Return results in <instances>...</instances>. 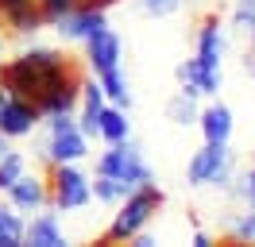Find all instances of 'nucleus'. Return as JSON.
<instances>
[{
	"mask_svg": "<svg viewBox=\"0 0 255 247\" xmlns=\"http://www.w3.org/2000/svg\"><path fill=\"white\" fill-rule=\"evenodd\" d=\"M162 201L166 197H162L159 185H151V182L135 185V189L124 197L120 213H116V220H112V228L101 236V244H128L135 232H143L147 224H151V216L162 209Z\"/></svg>",
	"mask_w": 255,
	"mask_h": 247,
	"instance_id": "nucleus-1",
	"label": "nucleus"
},
{
	"mask_svg": "<svg viewBox=\"0 0 255 247\" xmlns=\"http://www.w3.org/2000/svg\"><path fill=\"white\" fill-rule=\"evenodd\" d=\"M43 182H47V201L54 209H81V205H89V197H93L85 174L74 170L70 162L47 158V162H43Z\"/></svg>",
	"mask_w": 255,
	"mask_h": 247,
	"instance_id": "nucleus-2",
	"label": "nucleus"
},
{
	"mask_svg": "<svg viewBox=\"0 0 255 247\" xmlns=\"http://www.w3.org/2000/svg\"><path fill=\"white\" fill-rule=\"evenodd\" d=\"M97 174H112V178H124L128 185H143L151 182V170H147L143 154L139 147H131V143H112L109 151L101 154V162H97Z\"/></svg>",
	"mask_w": 255,
	"mask_h": 247,
	"instance_id": "nucleus-3",
	"label": "nucleus"
},
{
	"mask_svg": "<svg viewBox=\"0 0 255 247\" xmlns=\"http://www.w3.org/2000/svg\"><path fill=\"white\" fill-rule=\"evenodd\" d=\"M47 158L54 162H74L85 154V135H81V127L74 124L70 112H58V116H50V139H47Z\"/></svg>",
	"mask_w": 255,
	"mask_h": 247,
	"instance_id": "nucleus-4",
	"label": "nucleus"
},
{
	"mask_svg": "<svg viewBox=\"0 0 255 247\" xmlns=\"http://www.w3.org/2000/svg\"><path fill=\"white\" fill-rule=\"evenodd\" d=\"M43 120V112L31 101H19V97H0V131L8 139L31 135V127Z\"/></svg>",
	"mask_w": 255,
	"mask_h": 247,
	"instance_id": "nucleus-5",
	"label": "nucleus"
},
{
	"mask_svg": "<svg viewBox=\"0 0 255 247\" xmlns=\"http://www.w3.org/2000/svg\"><path fill=\"white\" fill-rule=\"evenodd\" d=\"M85 66L105 74V70H116L120 66V35L109 27H101L97 35L85 39Z\"/></svg>",
	"mask_w": 255,
	"mask_h": 247,
	"instance_id": "nucleus-6",
	"label": "nucleus"
},
{
	"mask_svg": "<svg viewBox=\"0 0 255 247\" xmlns=\"http://www.w3.org/2000/svg\"><path fill=\"white\" fill-rule=\"evenodd\" d=\"M178 85L182 93H190V97H209V93L221 89V66H205V62H182L178 66Z\"/></svg>",
	"mask_w": 255,
	"mask_h": 247,
	"instance_id": "nucleus-7",
	"label": "nucleus"
},
{
	"mask_svg": "<svg viewBox=\"0 0 255 247\" xmlns=\"http://www.w3.org/2000/svg\"><path fill=\"white\" fill-rule=\"evenodd\" d=\"M54 27L62 31V39H78V43H85L89 35H97V31L109 27V23H105V12H93V8H74V12H66L62 19H54Z\"/></svg>",
	"mask_w": 255,
	"mask_h": 247,
	"instance_id": "nucleus-8",
	"label": "nucleus"
},
{
	"mask_svg": "<svg viewBox=\"0 0 255 247\" xmlns=\"http://www.w3.org/2000/svg\"><path fill=\"white\" fill-rule=\"evenodd\" d=\"M4 193H8V201H12L16 209H23V213H35V209L47 205V182H43V174H35V178L31 174H19Z\"/></svg>",
	"mask_w": 255,
	"mask_h": 247,
	"instance_id": "nucleus-9",
	"label": "nucleus"
},
{
	"mask_svg": "<svg viewBox=\"0 0 255 247\" xmlns=\"http://www.w3.org/2000/svg\"><path fill=\"white\" fill-rule=\"evenodd\" d=\"M221 50H224L221 12H205V15H201V23H197V62H205V66H221Z\"/></svg>",
	"mask_w": 255,
	"mask_h": 247,
	"instance_id": "nucleus-10",
	"label": "nucleus"
},
{
	"mask_svg": "<svg viewBox=\"0 0 255 247\" xmlns=\"http://www.w3.org/2000/svg\"><path fill=\"white\" fill-rule=\"evenodd\" d=\"M224 154H228V143H205V147L190 158V170H186L190 185H209L213 182V174L221 170Z\"/></svg>",
	"mask_w": 255,
	"mask_h": 247,
	"instance_id": "nucleus-11",
	"label": "nucleus"
},
{
	"mask_svg": "<svg viewBox=\"0 0 255 247\" xmlns=\"http://www.w3.org/2000/svg\"><path fill=\"white\" fill-rule=\"evenodd\" d=\"M197 120H201V135H205V143H228V139H232V112H228L224 105L205 108Z\"/></svg>",
	"mask_w": 255,
	"mask_h": 247,
	"instance_id": "nucleus-12",
	"label": "nucleus"
},
{
	"mask_svg": "<svg viewBox=\"0 0 255 247\" xmlns=\"http://www.w3.org/2000/svg\"><path fill=\"white\" fill-rule=\"evenodd\" d=\"M23 244H31V247H66V240H62V232H58V220L50 213H43L23 228Z\"/></svg>",
	"mask_w": 255,
	"mask_h": 247,
	"instance_id": "nucleus-13",
	"label": "nucleus"
},
{
	"mask_svg": "<svg viewBox=\"0 0 255 247\" xmlns=\"http://www.w3.org/2000/svg\"><path fill=\"white\" fill-rule=\"evenodd\" d=\"M97 135L109 139V143L128 139V116L120 108H101V116H97Z\"/></svg>",
	"mask_w": 255,
	"mask_h": 247,
	"instance_id": "nucleus-14",
	"label": "nucleus"
},
{
	"mask_svg": "<svg viewBox=\"0 0 255 247\" xmlns=\"http://www.w3.org/2000/svg\"><path fill=\"white\" fill-rule=\"evenodd\" d=\"M89 189L97 193V201H109V205H112V201H124L135 185H128L124 178H112V174H97V182L89 185Z\"/></svg>",
	"mask_w": 255,
	"mask_h": 247,
	"instance_id": "nucleus-15",
	"label": "nucleus"
},
{
	"mask_svg": "<svg viewBox=\"0 0 255 247\" xmlns=\"http://www.w3.org/2000/svg\"><path fill=\"white\" fill-rule=\"evenodd\" d=\"M97 77H101L97 85H101V93H105L109 101H116V105H128V81L120 77V66H116V70H105V74H97Z\"/></svg>",
	"mask_w": 255,
	"mask_h": 247,
	"instance_id": "nucleus-16",
	"label": "nucleus"
},
{
	"mask_svg": "<svg viewBox=\"0 0 255 247\" xmlns=\"http://www.w3.org/2000/svg\"><path fill=\"white\" fill-rule=\"evenodd\" d=\"M23 244V224L16 213L0 209V247H19Z\"/></svg>",
	"mask_w": 255,
	"mask_h": 247,
	"instance_id": "nucleus-17",
	"label": "nucleus"
},
{
	"mask_svg": "<svg viewBox=\"0 0 255 247\" xmlns=\"http://www.w3.org/2000/svg\"><path fill=\"white\" fill-rule=\"evenodd\" d=\"M166 116H170L174 124H193V120H197V108H193V97H190V93H178L174 101L166 105Z\"/></svg>",
	"mask_w": 255,
	"mask_h": 247,
	"instance_id": "nucleus-18",
	"label": "nucleus"
},
{
	"mask_svg": "<svg viewBox=\"0 0 255 247\" xmlns=\"http://www.w3.org/2000/svg\"><path fill=\"white\" fill-rule=\"evenodd\" d=\"M221 244H255V213H240L236 228L221 236Z\"/></svg>",
	"mask_w": 255,
	"mask_h": 247,
	"instance_id": "nucleus-19",
	"label": "nucleus"
},
{
	"mask_svg": "<svg viewBox=\"0 0 255 247\" xmlns=\"http://www.w3.org/2000/svg\"><path fill=\"white\" fill-rule=\"evenodd\" d=\"M19 174H23V154L8 151L4 158H0V189H8V185L19 178Z\"/></svg>",
	"mask_w": 255,
	"mask_h": 247,
	"instance_id": "nucleus-20",
	"label": "nucleus"
},
{
	"mask_svg": "<svg viewBox=\"0 0 255 247\" xmlns=\"http://www.w3.org/2000/svg\"><path fill=\"white\" fill-rule=\"evenodd\" d=\"M135 8L159 19V15H174L178 8H182V0H135Z\"/></svg>",
	"mask_w": 255,
	"mask_h": 247,
	"instance_id": "nucleus-21",
	"label": "nucleus"
},
{
	"mask_svg": "<svg viewBox=\"0 0 255 247\" xmlns=\"http://www.w3.org/2000/svg\"><path fill=\"white\" fill-rule=\"evenodd\" d=\"M236 197L248 205V209H255V162L248 174H240V182H236Z\"/></svg>",
	"mask_w": 255,
	"mask_h": 247,
	"instance_id": "nucleus-22",
	"label": "nucleus"
},
{
	"mask_svg": "<svg viewBox=\"0 0 255 247\" xmlns=\"http://www.w3.org/2000/svg\"><path fill=\"white\" fill-rule=\"evenodd\" d=\"M193 244H197V247H209L213 240H209V232H197V236H193Z\"/></svg>",
	"mask_w": 255,
	"mask_h": 247,
	"instance_id": "nucleus-23",
	"label": "nucleus"
},
{
	"mask_svg": "<svg viewBox=\"0 0 255 247\" xmlns=\"http://www.w3.org/2000/svg\"><path fill=\"white\" fill-rule=\"evenodd\" d=\"M12 151V147H8V135H4V131H0V158H4V154Z\"/></svg>",
	"mask_w": 255,
	"mask_h": 247,
	"instance_id": "nucleus-24",
	"label": "nucleus"
},
{
	"mask_svg": "<svg viewBox=\"0 0 255 247\" xmlns=\"http://www.w3.org/2000/svg\"><path fill=\"white\" fill-rule=\"evenodd\" d=\"M236 8H255V0H236Z\"/></svg>",
	"mask_w": 255,
	"mask_h": 247,
	"instance_id": "nucleus-25",
	"label": "nucleus"
},
{
	"mask_svg": "<svg viewBox=\"0 0 255 247\" xmlns=\"http://www.w3.org/2000/svg\"><path fill=\"white\" fill-rule=\"evenodd\" d=\"M0 4H27V0H0Z\"/></svg>",
	"mask_w": 255,
	"mask_h": 247,
	"instance_id": "nucleus-26",
	"label": "nucleus"
},
{
	"mask_svg": "<svg viewBox=\"0 0 255 247\" xmlns=\"http://www.w3.org/2000/svg\"><path fill=\"white\" fill-rule=\"evenodd\" d=\"M0 50H4V39H0Z\"/></svg>",
	"mask_w": 255,
	"mask_h": 247,
	"instance_id": "nucleus-27",
	"label": "nucleus"
}]
</instances>
